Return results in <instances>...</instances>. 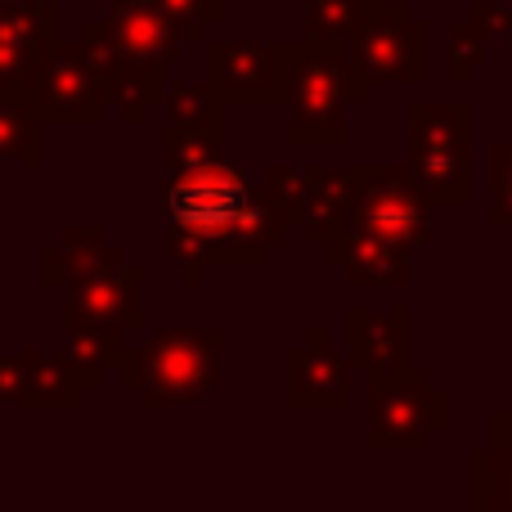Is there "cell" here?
I'll return each instance as SVG.
<instances>
[{
    "label": "cell",
    "mask_w": 512,
    "mask_h": 512,
    "mask_svg": "<svg viewBox=\"0 0 512 512\" xmlns=\"http://www.w3.org/2000/svg\"><path fill=\"white\" fill-rule=\"evenodd\" d=\"M288 230L270 194L252 189L225 158L167 176L162 252L189 288H203L221 265H265V256L288 243Z\"/></svg>",
    "instance_id": "1"
},
{
    "label": "cell",
    "mask_w": 512,
    "mask_h": 512,
    "mask_svg": "<svg viewBox=\"0 0 512 512\" xmlns=\"http://www.w3.org/2000/svg\"><path fill=\"white\" fill-rule=\"evenodd\" d=\"M369 104V81L351 63L346 45L288 41V144L292 149H346V108Z\"/></svg>",
    "instance_id": "2"
},
{
    "label": "cell",
    "mask_w": 512,
    "mask_h": 512,
    "mask_svg": "<svg viewBox=\"0 0 512 512\" xmlns=\"http://www.w3.org/2000/svg\"><path fill=\"white\" fill-rule=\"evenodd\" d=\"M230 346L225 328H158L144 346L126 351L122 387L144 409H185L221 387V355Z\"/></svg>",
    "instance_id": "3"
},
{
    "label": "cell",
    "mask_w": 512,
    "mask_h": 512,
    "mask_svg": "<svg viewBox=\"0 0 512 512\" xmlns=\"http://www.w3.org/2000/svg\"><path fill=\"white\" fill-rule=\"evenodd\" d=\"M409 171L436 207H463L472 198V108L463 99L409 104Z\"/></svg>",
    "instance_id": "4"
},
{
    "label": "cell",
    "mask_w": 512,
    "mask_h": 512,
    "mask_svg": "<svg viewBox=\"0 0 512 512\" xmlns=\"http://www.w3.org/2000/svg\"><path fill=\"white\" fill-rule=\"evenodd\" d=\"M346 54L369 86H423L432 77V27L405 0H369Z\"/></svg>",
    "instance_id": "5"
},
{
    "label": "cell",
    "mask_w": 512,
    "mask_h": 512,
    "mask_svg": "<svg viewBox=\"0 0 512 512\" xmlns=\"http://www.w3.org/2000/svg\"><path fill=\"white\" fill-rule=\"evenodd\" d=\"M351 230L378 234L418 252L432 243V194L418 185L409 162H351Z\"/></svg>",
    "instance_id": "6"
},
{
    "label": "cell",
    "mask_w": 512,
    "mask_h": 512,
    "mask_svg": "<svg viewBox=\"0 0 512 512\" xmlns=\"http://www.w3.org/2000/svg\"><path fill=\"white\" fill-rule=\"evenodd\" d=\"M454 427V396L436 387L432 373L409 369L400 378L369 387V432L364 445L373 454H423Z\"/></svg>",
    "instance_id": "7"
},
{
    "label": "cell",
    "mask_w": 512,
    "mask_h": 512,
    "mask_svg": "<svg viewBox=\"0 0 512 512\" xmlns=\"http://www.w3.org/2000/svg\"><path fill=\"white\" fill-rule=\"evenodd\" d=\"M203 81L225 104H288V41H203Z\"/></svg>",
    "instance_id": "8"
},
{
    "label": "cell",
    "mask_w": 512,
    "mask_h": 512,
    "mask_svg": "<svg viewBox=\"0 0 512 512\" xmlns=\"http://www.w3.org/2000/svg\"><path fill=\"white\" fill-rule=\"evenodd\" d=\"M225 108L230 104L207 81L167 90V99H162V167H167V176L221 158L225 140H230Z\"/></svg>",
    "instance_id": "9"
},
{
    "label": "cell",
    "mask_w": 512,
    "mask_h": 512,
    "mask_svg": "<svg viewBox=\"0 0 512 512\" xmlns=\"http://www.w3.org/2000/svg\"><path fill=\"white\" fill-rule=\"evenodd\" d=\"M63 41V5L36 0V5L5 9L0 5V99L32 104L41 72Z\"/></svg>",
    "instance_id": "10"
},
{
    "label": "cell",
    "mask_w": 512,
    "mask_h": 512,
    "mask_svg": "<svg viewBox=\"0 0 512 512\" xmlns=\"http://www.w3.org/2000/svg\"><path fill=\"white\" fill-rule=\"evenodd\" d=\"M346 355L351 369L364 373V387L400 378L414 369V315L409 306H351L346 310Z\"/></svg>",
    "instance_id": "11"
},
{
    "label": "cell",
    "mask_w": 512,
    "mask_h": 512,
    "mask_svg": "<svg viewBox=\"0 0 512 512\" xmlns=\"http://www.w3.org/2000/svg\"><path fill=\"white\" fill-rule=\"evenodd\" d=\"M32 108L45 126H99L108 113V95L99 86L95 68L86 63L81 41H59L41 72V86L32 95Z\"/></svg>",
    "instance_id": "12"
},
{
    "label": "cell",
    "mask_w": 512,
    "mask_h": 512,
    "mask_svg": "<svg viewBox=\"0 0 512 512\" xmlns=\"http://www.w3.org/2000/svg\"><path fill=\"white\" fill-rule=\"evenodd\" d=\"M283 400L297 414H342L351 405V355L333 351L324 328H306V342L283 355Z\"/></svg>",
    "instance_id": "13"
},
{
    "label": "cell",
    "mask_w": 512,
    "mask_h": 512,
    "mask_svg": "<svg viewBox=\"0 0 512 512\" xmlns=\"http://www.w3.org/2000/svg\"><path fill=\"white\" fill-rule=\"evenodd\" d=\"M81 378L72 373L63 351H0V409H50V414H68L81 409Z\"/></svg>",
    "instance_id": "14"
},
{
    "label": "cell",
    "mask_w": 512,
    "mask_h": 512,
    "mask_svg": "<svg viewBox=\"0 0 512 512\" xmlns=\"http://www.w3.org/2000/svg\"><path fill=\"white\" fill-rule=\"evenodd\" d=\"M104 23L126 54L153 59V63H162V68H176L185 45L207 41V27L176 18L162 0H113Z\"/></svg>",
    "instance_id": "15"
},
{
    "label": "cell",
    "mask_w": 512,
    "mask_h": 512,
    "mask_svg": "<svg viewBox=\"0 0 512 512\" xmlns=\"http://www.w3.org/2000/svg\"><path fill=\"white\" fill-rule=\"evenodd\" d=\"M140 292H144V270L122 261L108 274L72 283L68 301L59 310V324H104V328H122V333H140L144 328Z\"/></svg>",
    "instance_id": "16"
},
{
    "label": "cell",
    "mask_w": 512,
    "mask_h": 512,
    "mask_svg": "<svg viewBox=\"0 0 512 512\" xmlns=\"http://www.w3.org/2000/svg\"><path fill=\"white\" fill-rule=\"evenodd\" d=\"M409 248L391 239H378V234L364 230H346V239L337 243L333 252L324 256L333 270L346 274L351 288H405L414 279V261H409Z\"/></svg>",
    "instance_id": "17"
},
{
    "label": "cell",
    "mask_w": 512,
    "mask_h": 512,
    "mask_svg": "<svg viewBox=\"0 0 512 512\" xmlns=\"http://www.w3.org/2000/svg\"><path fill=\"white\" fill-rule=\"evenodd\" d=\"M126 261V252L117 243L104 239V230L95 225H68L54 243L41 248V279L50 288H72V283H86L95 274H108Z\"/></svg>",
    "instance_id": "18"
},
{
    "label": "cell",
    "mask_w": 512,
    "mask_h": 512,
    "mask_svg": "<svg viewBox=\"0 0 512 512\" xmlns=\"http://www.w3.org/2000/svg\"><path fill=\"white\" fill-rule=\"evenodd\" d=\"M472 508L477 512H512V396L504 409L490 414V445L472 450Z\"/></svg>",
    "instance_id": "19"
},
{
    "label": "cell",
    "mask_w": 512,
    "mask_h": 512,
    "mask_svg": "<svg viewBox=\"0 0 512 512\" xmlns=\"http://www.w3.org/2000/svg\"><path fill=\"white\" fill-rule=\"evenodd\" d=\"M351 194H355L351 167H324L319 162L315 194H310L306 212H301V234H306L310 248L328 256L346 239V230H351Z\"/></svg>",
    "instance_id": "20"
},
{
    "label": "cell",
    "mask_w": 512,
    "mask_h": 512,
    "mask_svg": "<svg viewBox=\"0 0 512 512\" xmlns=\"http://www.w3.org/2000/svg\"><path fill=\"white\" fill-rule=\"evenodd\" d=\"M63 355H68L72 373L81 378L86 391H99L108 382V373L122 369L126 360V333L122 328H104V324H63Z\"/></svg>",
    "instance_id": "21"
},
{
    "label": "cell",
    "mask_w": 512,
    "mask_h": 512,
    "mask_svg": "<svg viewBox=\"0 0 512 512\" xmlns=\"http://www.w3.org/2000/svg\"><path fill=\"white\" fill-rule=\"evenodd\" d=\"M162 99H167V68L153 59H135V54L122 50L113 90H108V104L122 113V122L140 126L144 117H149V108H158Z\"/></svg>",
    "instance_id": "22"
},
{
    "label": "cell",
    "mask_w": 512,
    "mask_h": 512,
    "mask_svg": "<svg viewBox=\"0 0 512 512\" xmlns=\"http://www.w3.org/2000/svg\"><path fill=\"white\" fill-rule=\"evenodd\" d=\"M0 162H18V167L45 162V122L32 104L0 99Z\"/></svg>",
    "instance_id": "23"
},
{
    "label": "cell",
    "mask_w": 512,
    "mask_h": 512,
    "mask_svg": "<svg viewBox=\"0 0 512 512\" xmlns=\"http://www.w3.org/2000/svg\"><path fill=\"white\" fill-rule=\"evenodd\" d=\"M315 180H319V162H274V167H265L261 189L283 212V221L301 225V212H306L310 194H315Z\"/></svg>",
    "instance_id": "24"
},
{
    "label": "cell",
    "mask_w": 512,
    "mask_h": 512,
    "mask_svg": "<svg viewBox=\"0 0 512 512\" xmlns=\"http://www.w3.org/2000/svg\"><path fill=\"white\" fill-rule=\"evenodd\" d=\"M301 5H306V36L310 41L346 45L369 0H301Z\"/></svg>",
    "instance_id": "25"
},
{
    "label": "cell",
    "mask_w": 512,
    "mask_h": 512,
    "mask_svg": "<svg viewBox=\"0 0 512 512\" xmlns=\"http://www.w3.org/2000/svg\"><path fill=\"white\" fill-rule=\"evenodd\" d=\"M486 50H490V36L481 32L468 14L454 18L450 23V81H459L463 86V81L472 77V68H481Z\"/></svg>",
    "instance_id": "26"
},
{
    "label": "cell",
    "mask_w": 512,
    "mask_h": 512,
    "mask_svg": "<svg viewBox=\"0 0 512 512\" xmlns=\"http://www.w3.org/2000/svg\"><path fill=\"white\" fill-rule=\"evenodd\" d=\"M490 225L512 243V135L490 149Z\"/></svg>",
    "instance_id": "27"
},
{
    "label": "cell",
    "mask_w": 512,
    "mask_h": 512,
    "mask_svg": "<svg viewBox=\"0 0 512 512\" xmlns=\"http://www.w3.org/2000/svg\"><path fill=\"white\" fill-rule=\"evenodd\" d=\"M468 18L490 41H499L504 32H512V0H477V5H468Z\"/></svg>",
    "instance_id": "28"
},
{
    "label": "cell",
    "mask_w": 512,
    "mask_h": 512,
    "mask_svg": "<svg viewBox=\"0 0 512 512\" xmlns=\"http://www.w3.org/2000/svg\"><path fill=\"white\" fill-rule=\"evenodd\" d=\"M176 18L185 23H198V27H212V23H225L230 14V0H162Z\"/></svg>",
    "instance_id": "29"
},
{
    "label": "cell",
    "mask_w": 512,
    "mask_h": 512,
    "mask_svg": "<svg viewBox=\"0 0 512 512\" xmlns=\"http://www.w3.org/2000/svg\"><path fill=\"white\" fill-rule=\"evenodd\" d=\"M5 9H18V5H36V0H0Z\"/></svg>",
    "instance_id": "30"
},
{
    "label": "cell",
    "mask_w": 512,
    "mask_h": 512,
    "mask_svg": "<svg viewBox=\"0 0 512 512\" xmlns=\"http://www.w3.org/2000/svg\"><path fill=\"white\" fill-rule=\"evenodd\" d=\"M508 104H512V90H508ZM508 135H512V131H508Z\"/></svg>",
    "instance_id": "31"
},
{
    "label": "cell",
    "mask_w": 512,
    "mask_h": 512,
    "mask_svg": "<svg viewBox=\"0 0 512 512\" xmlns=\"http://www.w3.org/2000/svg\"><path fill=\"white\" fill-rule=\"evenodd\" d=\"M270 5H283V0H270Z\"/></svg>",
    "instance_id": "32"
}]
</instances>
